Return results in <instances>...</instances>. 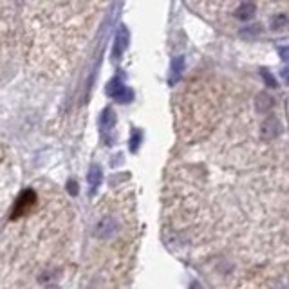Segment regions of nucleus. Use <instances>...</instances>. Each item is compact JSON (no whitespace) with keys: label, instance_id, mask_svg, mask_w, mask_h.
Here are the masks:
<instances>
[{"label":"nucleus","instance_id":"1","mask_svg":"<svg viewBox=\"0 0 289 289\" xmlns=\"http://www.w3.org/2000/svg\"><path fill=\"white\" fill-rule=\"evenodd\" d=\"M282 134V123L277 116H268L264 121L260 123V138L262 139H277Z\"/></svg>","mask_w":289,"mask_h":289},{"label":"nucleus","instance_id":"2","mask_svg":"<svg viewBox=\"0 0 289 289\" xmlns=\"http://www.w3.org/2000/svg\"><path fill=\"white\" fill-rule=\"evenodd\" d=\"M109 94H111V98H114L116 101H121V103L132 99V91H128L119 78H114L111 84H109Z\"/></svg>","mask_w":289,"mask_h":289},{"label":"nucleus","instance_id":"3","mask_svg":"<svg viewBox=\"0 0 289 289\" xmlns=\"http://www.w3.org/2000/svg\"><path fill=\"white\" fill-rule=\"evenodd\" d=\"M255 15H257V6H255L253 2H242V4L235 9V16H237L239 20H242V22H248V20H251Z\"/></svg>","mask_w":289,"mask_h":289},{"label":"nucleus","instance_id":"4","mask_svg":"<svg viewBox=\"0 0 289 289\" xmlns=\"http://www.w3.org/2000/svg\"><path fill=\"white\" fill-rule=\"evenodd\" d=\"M255 107H257V111L260 112V114H268V112L275 107V99L271 98L268 92H260V94L257 96V99H255Z\"/></svg>","mask_w":289,"mask_h":289},{"label":"nucleus","instance_id":"5","mask_svg":"<svg viewBox=\"0 0 289 289\" xmlns=\"http://www.w3.org/2000/svg\"><path fill=\"white\" fill-rule=\"evenodd\" d=\"M289 25V16L284 15V13H278V15H275L273 18L270 20V28L273 29V31H282V29H285Z\"/></svg>","mask_w":289,"mask_h":289},{"label":"nucleus","instance_id":"6","mask_svg":"<svg viewBox=\"0 0 289 289\" xmlns=\"http://www.w3.org/2000/svg\"><path fill=\"white\" fill-rule=\"evenodd\" d=\"M182 69H185V58L182 56H177V58L172 62V78H170V84H175L182 74Z\"/></svg>","mask_w":289,"mask_h":289},{"label":"nucleus","instance_id":"7","mask_svg":"<svg viewBox=\"0 0 289 289\" xmlns=\"http://www.w3.org/2000/svg\"><path fill=\"white\" fill-rule=\"evenodd\" d=\"M125 45H127V31H125V28H123L121 31L118 33V36H116V47H114V56H116V58H119V56L123 55V51H125Z\"/></svg>","mask_w":289,"mask_h":289},{"label":"nucleus","instance_id":"8","mask_svg":"<svg viewBox=\"0 0 289 289\" xmlns=\"http://www.w3.org/2000/svg\"><path fill=\"white\" fill-rule=\"evenodd\" d=\"M258 72H260V78L264 80V85H266L268 89H277V87H278V82L275 80V76L271 74V72L268 71L266 67H262Z\"/></svg>","mask_w":289,"mask_h":289},{"label":"nucleus","instance_id":"9","mask_svg":"<svg viewBox=\"0 0 289 289\" xmlns=\"http://www.w3.org/2000/svg\"><path fill=\"white\" fill-rule=\"evenodd\" d=\"M114 125V112L112 111H105L101 116V130L103 132H109Z\"/></svg>","mask_w":289,"mask_h":289},{"label":"nucleus","instance_id":"10","mask_svg":"<svg viewBox=\"0 0 289 289\" xmlns=\"http://www.w3.org/2000/svg\"><path fill=\"white\" fill-rule=\"evenodd\" d=\"M89 182H91V188L96 190V188L101 185V170L98 167H92L91 174H89Z\"/></svg>","mask_w":289,"mask_h":289},{"label":"nucleus","instance_id":"11","mask_svg":"<svg viewBox=\"0 0 289 289\" xmlns=\"http://www.w3.org/2000/svg\"><path fill=\"white\" fill-rule=\"evenodd\" d=\"M260 35V25H248V28H244L241 31V36L242 38H255V36Z\"/></svg>","mask_w":289,"mask_h":289},{"label":"nucleus","instance_id":"12","mask_svg":"<svg viewBox=\"0 0 289 289\" xmlns=\"http://www.w3.org/2000/svg\"><path fill=\"white\" fill-rule=\"evenodd\" d=\"M278 56H280L282 62L289 64V45H282V47H278Z\"/></svg>","mask_w":289,"mask_h":289},{"label":"nucleus","instance_id":"13","mask_svg":"<svg viewBox=\"0 0 289 289\" xmlns=\"http://www.w3.org/2000/svg\"><path fill=\"white\" fill-rule=\"evenodd\" d=\"M280 76H282V80H284V84H285V85H289V65H285V67H282Z\"/></svg>","mask_w":289,"mask_h":289},{"label":"nucleus","instance_id":"14","mask_svg":"<svg viewBox=\"0 0 289 289\" xmlns=\"http://www.w3.org/2000/svg\"><path fill=\"white\" fill-rule=\"evenodd\" d=\"M138 141H139V134L138 132H134V138H132V150L138 148Z\"/></svg>","mask_w":289,"mask_h":289}]
</instances>
